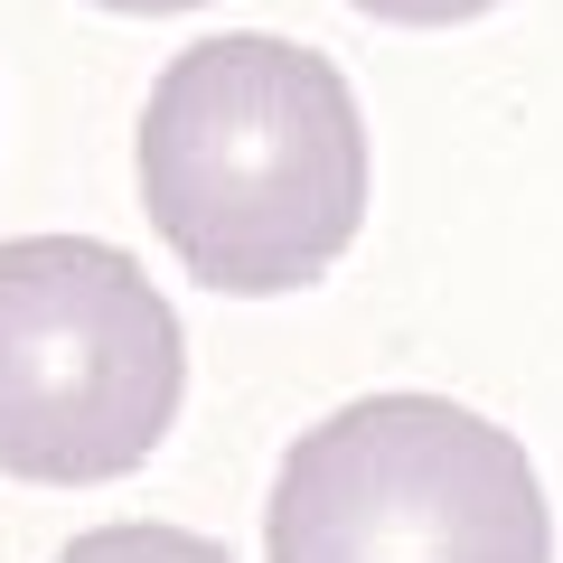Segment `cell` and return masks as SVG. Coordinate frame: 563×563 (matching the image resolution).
<instances>
[{
    "label": "cell",
    "mask_w": 563,
    "mask_h": 563,
    "mask_svg": "<svg viewBox=\"0 0 563 563\" xmlns=\"http://www.w3.org/2000/svg\"><path fill=\"white\" fill-rule=\"evenodd\" d=\"M141 207L188 282L225 301L301 291L366 225V113L320 47L225 29L141 103Z\"/></svg>",
    "instance_id": "6da1fadb"
},
{
    "label": "cell",
    "mask_w": 563,
    "mask_h": 563,
    "mask_svg": "<svg viewBox=\"0 0 563 563\" xmlns=\"http://www.w3.org/2000/svg\"><path fill=\"white\" fill-rule=\"evenodd\" d=\"M188 395L179 310L103 235L0 244V479H132Z\"/></svg>",
    "instance_id": "7a4b0ae2"
},
{
    "label": "cell",
    "mask_w": 563,
    "mask_h": 563,
    "mask_svg": "<svg viewBox=\"0 0 563 563\" xmlns=\"http://www.w3.org/2000/svg\"><path fill=\"white\" fill-rule=\"evenodd\" d=\"M263 563H554L536 461L451 395H366L282 451Z\"/></svg>",
    "instance_id": "3957f363"
},
{
    "label": "cell",
    "mask_w": 563,
    "mask_h": 563,
    "mask_svg": "<svg viewBox=\"0 0 563 563\" xmlns=\"http://www.w3.org/2000/svg\"><path fill=\"white\" fill-rule=\"evenodd\" d=\"M57 563H235L217 536H198V526H161V517H122V526H95V536H76Z\"/></svg>",
    "instance_id": "277c9868"
},
{
    "label": "cell",
    "mask_w": 563,
    "mask_h": 563,
    "mask_svg": "<svg viewBox=\"0 0 563 563\" xmlns=\"http://www.w3.org/2000/svg\"><path fill=\"white\" fill-rule=\"evenodd\" d=\"M357 10L385 29H461V20H488L498 0H357Z\"/></svg>",
    "instance_id": "5b68a950"
},
{
    "label": "cell",
    "mask_w": 563,
    "mask_h": 563,
    "mask_svg": "<svg viewBox=\"0 0 563 563\" xmlns=\"http://www.w3.org/2000/svg\"><path fill=\"white\" fill-rule=\"evenodd\" d=\"M103 10H132V20H169V10H198V0H103Z\"/></svg>",
    "instance_id": "8992f818"
}]
</instances>
